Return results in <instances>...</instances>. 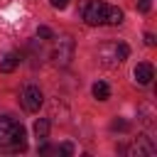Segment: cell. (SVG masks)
Segmentation results:
<instances>
[{
    "label": "cell",
    "instance_id": "7a4b0ae2",
    "mask_svg": "<svg viewBox=\"0 0 157 157\" xmlns=\"http://www.w3.org/2000/svg\"><path fill=\"white\" fill-rule=\"evenodd\" d=\"M27 130L22 123L12 120V118H0V147H7V150H25L27 142Z\"/></svg>",
    "mask_w": 157,
    "mask_h": 157
},
{
    "label": "cell",
    "instance_id": "52a82bcc",
    "mask_svg": "<svg viewBox=\"0 0 157 157\" xmlns=\"http://www.w3.org/2000/svg\"><path fill=\"white\" fill-rule=\"evenodd\" d=\"M132 76H135V81H137L140 86H147V83H152V78H155V69H152L150 61H142V64L135 66Z\"/></svg>",
    "mask_w": 157,
    "mask_h": 157
},
{
    "label": "cell",
    "instance_id": "7c38bea8",
    "mask_svg": "<svg viewBox=\"0 0 157 157\" xmlns=\"http://www.w3.org/2000/svg\"><path fill=\"white\" fill-rule=\"evenodd\" d=\"M137 10L140 12H150L152 10V0H137Z\"/></svg>",
    "mask_w": 157,
    "mask_h": 157
},
{
    "label": "cell",
    "instance_id": "4fadbf2b",
    "mask_svg": "<svg viewBox=\"0 0 157 157\" xmlns=\"http://www.w3.org/2000/svg\"><path fill=\"white\" fill-rule=\"evenodd\" d=\"M110 128H113V130H128V123H125V120H113Z\"/></svg>",
    "mask_w": 157,
    "mask_h": 157
},
{
    "label": "cell",
    "instance_id": "ba28073f",
    "mask_svg": "<svg viewBox=\"0 0 157 157\" xmlns=\"http://www.w3.org/2000/svg\"><path fill=\"white\" fill-rule=\"evenodd\" d=\"M20 66V54H15V52H10V54H5V59L0 61V71H5V74H10V71H15Z\"/></svg>",
    "mask_w": 157,
    "mask_h": 157
},
{
    "label": "cell",
    "instance_id": "8992f818",
    "mask_svg": "<svg viewBox=\"0 0 157 157\" xmlns=\"http://www.w3.org/2000/svg\"><path fill=\"white\" fill-rule=\"evenodd\" d=\"M155 150H157V147H155L152 137H150V135H140L125 152H128L130 157H147V155H155Z\"/></svg>",
    "mask_w": 157,
    "mask_h": 157
},
{
    "label": "cell",
    "instance_id": "277c9868",
    "mask_svg": "<svg viewBox=\"0 0 157 157\" xmlns=\"http://www.w3.org/2000/svg\"><path fill=\"white\" fill-rule=\"evenodd\" d=\"M20 101H22V108H25L27 113H37V110L42 108V103H44V96H42L39 86H32V83H29V86L22 88Z\"/></svg>",
    "mask_w": 157,
    "mask_h": 157
},
{
    "label": "cell",
    "instance_id": "9a60e30c",
    "mask_svg": "<svg viewBox=\"0 0 157 157\" xmlns=\"http://www.w3.org/2000/svg\"><path fill=\"white\" fill-rule=\"evenodd\" d=\"M59 152H61V155H74V147H71L69 142H64V145L59 147Z\"/></svg>",
    "mask_w": 157,
    "mask_h": 157
},
{
    "label": "cell",
    "instance_id": "30bf717a",
    "mask_svg": "<svg viewBox=\"0 0 157 157\" xmlns=\"http://www.w3.org/2000/svg\"><path fill=\"white\" fill-rule=\"evenodd\" d=\"M34 135H37V140H47L49 137V120L47 118H39L34 123Z\"/></svg>",
    "mask_w": 157,
    "mask_h": 157
},
{
    "label": "cell",
    "instance_id": "3957f363",
    "mask_svg": "<svg viewBox=\"0 0 157 157\" xmlns=\"http://www.w3.org/2000/svg\"><path fill=\"white\" fill-rule=\"evenodd\" d=\"M128 54H130V47L125 42H108V44H103L98 49V59H101V64L105 69H113V66L123 64L128 59Z\"/></svg>",
    "mask_w": 157,
    "mask_h": 157
},
{
    "label": "cell",
    "instance_id": "8fae6325",
    "mask_svg": "<svg viewBox=\"0 0 157 157\" xmlns=\"http://www.w3.org/2000/svg\"><path fill=\"white\" fill-rule=\"evenodd\" d=\"M37 37H39V39H52V37H54V32H52L49 27H44V25H42V27H37Z\"/></svg>",
    "mask_w": 157,
    "mask_h": 157
},
{
    "label": "cell",
    "instance_id": "5b68a950",
    "mask_svg": "<svg viewBox=\"0 0 157 157\" xmlns=\"http://www.w3.org/2000/svg\"><path fill=\"white\" fill-rule=\"evenodd\" d=\"M71 59H74V39L61 37V39L56 42L54 52H52V61H54L56 66H66Z\"/></svg>",
    "mask_w": 157,
    "mask_h": 157
},
{
    "label": "cell",
    "instance_id": "6da1fadb",
    "mask_svg": "<svg viewBox=\"0 0 157 157\" xmlns=\"http://www.w3.org/2000/svg\"><path fill=\"white\" fill-rule=\"evenodd\" d=\"M83 20L91 27H98V25H120L123 22V10L115 7V5L101 2V0H91L83 7Z\"/></svg>",
    "mask_w": 157,
    "mask_h": 157
},
{
    "label": "cell",
    "instance_id": "9c48e42d",
    "mask_svg": "<svg viewBox=\"0 0 157 157\" xmlns=\"http://www.w3.org/2000/svg\"><path fill=\"white\" fill-rule=\"evenodd\" d=\"M93 96H96L98 101H108V98H110L108 83H105V81H96V83H93Z\"/></svg>",
    "mask_w": 157,
    "mask_h": 157
},
{
    "label": "cell",
    "instance_id": "5bb4252c",
    "mask_svg": "<svg viewBox=\"0 0 157 157\" xmlns=\"http://www.w3.org/2000/svg\"><path fill=\"white\" fill-rule=\"evenodd\" d=\"M49 2H52V7H54V10H64V7L69 5V0H49Z\"/></svg>",
    "mask_w": 157,
    "mask_h": 157
},
{
    "label": "cell",
    "instance_id": "2e32d148",
    "mask_svg": "<svg viewBox=\"0 0 157 157\" xmlns=\"http://www.w3.org/2000/svg\"><path fill=\"white\" fill-rule=\"evenodd\" d=\"M145 44H147V47H155V44H157L155 34H150V32H147V34H145Z\"/></svg>",
    "mask_w": 157,
    "mask_h": 157
}]
</instances>
